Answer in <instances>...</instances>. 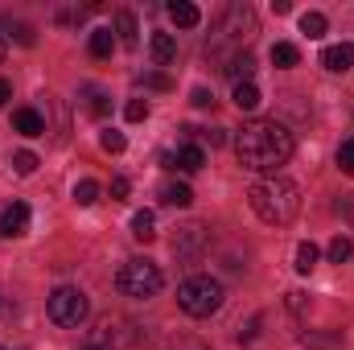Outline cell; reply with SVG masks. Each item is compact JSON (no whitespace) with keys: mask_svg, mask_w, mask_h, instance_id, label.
I'll list each match as a JSON object with an SVG mask.
<instances>
[{"mask_svg":"<svg viewBox=\"0 0 354 350\" xmlns=\"http://www.w3.org/2000/svg\"><path fill=\"white\" fill-rule=\"evenodd\" d=\"M12 128H17L21 136H41V132H46V120H41L37 107H17V111H12Z\"/></svg>","mask_w":354,"mask_h":350,"instance_id":"cell-11","label":"cell"},{"mask_svg":"<svg viewBox=\"0 0 354 350\" xmlns=\"http://www.w3.org/2000/svg\"><path fill=\"white\" fill-rule=\"evenodd\" d=\"M12 33H17V42H21V46H33V42H37L29 25H12Z\"/></svg>","mask_w":354,"mask_h":350,"instance_id":"cell-35","label":"cell"},{"mask_svg":"<svg viewBox=\"0 0 354 350\" xmlns=\"http://www.w3.org/2000/svg\"><path fill=\"white\" fill-rule=\"evenodd\" d=\"M248 202L260 214V223H268V227H288L297 219V210H301V190L288 177H264V181L252 185Z\"/></svg>","mask_w":354,"mask_h":350,"instance_id":"cell-2","label":"cell"},{"mask_svg":"<svg viewBox=\"0 0 354 350\" xmlns=\"http://www.w3.org/2000/svg\"><path fill=\"white\" fill-rule=\"evenodd\" d=\"M301 342H305V347H313V350H334V342H330V338H317V334H305Z\"/></svg>","mask_w":354,"mask_h":350,"instance_id":"cell-34","label":"cell"},{"mask_svg":"<svg viewBox=\"0 0 354 350\" xmlns=\"http://www.w3.org/2000/svg\"><path fill=\"white\" fill-rule=\"evenodd\" d=\"M149 54H153V62H157V66H169V62L177 58V37H174V33H153Z\"/></svg>","mask_w":354,"mask_h":350,"instance_id":"cell-12","label":"cell"},{"mask_svg":"<svg viewBox=\"0 0 354 350\" xmlns=\"http://www.w3.org/2000/svg\"><path fill=\"white\" fill-rule=\"evenodd\" d=\"M161 284H165L161 268H157L153 260H145V256L120 264V272H115V288H120L124 297H132V301H149V297H157Z\"/></svg>","mask_w":354,"mask_h":350,"instance_id":"cell-3","label":"cell"},{"mask_svg":"<svg viewBox=\"0 0 354 350\" xmlns=\"http://www.w3.org/2000/svg\"><path fill=\"white\" fill-rule=\"evenodd\" d=\"M128 190H132L128 177H115V181H111V198H128Z\"/></svg>","mask_w":354,"mask_h":350,"instance_id":"cell-36","label":"cell"},{"mask_svg":"<svg viewBox=\"0 0 354 350\" xmlns=\"http://www.w3.org/2000/svg\"><path fill=\"white\" fill-rule=\"evenodd\" d=\"M87 313H91V305H87V293H83V288L62 284V288L50 293V322H54V326L75 330V326L87 322Z\"/></svg>","mask_w":354,"mask_h":350,"instance_id":"cell-5","label":"cell"},{"mask_svg":"<svg viewBox=\"0 0 354 350\" xmlns=\"http://www.w3.org/2000/svg\"><path fill=\"white\" fill-rule=\"evenodd\" d=\"M115 29H120V46H124V50H136V42H140V37H136V17H132L128 8H120V12H115Z\"/></svg>","mask_w":354,"mask_h":350,"instance_id":"cell-15","label":"cell"},{"mask_svg":"<svg viewBox=\"0 0 354 350\" xmlns=\"http://www.w3.org/2000/svg\"><path fill=\"white\" fill-rule=\"evenodd\" d=\"M288 309L301 313V309H305V293H288Z\"/></svg>","mask_w":354,"mask_h":350,"instance_id":"cell-37","label":"cell"},{"mask_svg":"<svg viewBox=\"0 0 354 350\" xmlns=\"http://www.w3.org/2000/svg\"><path fill=\"white\" fill-rule=\"evenodd\" d=\"M83 107H87L91 116H107V111H111V99L99 87H83Z\"/></svg>","mask_w":354,"mask_h":350,"instance_id":"cell-21","label":"cell"},{"mask_svg":"<svg viewBox=\"0 0 354 350\" xmlns=\"http://www.w3.org/2000/svg\"><path fill=\"white\" fill-rule=\"evenodd\" d=\"M132 235H136L140 243H153V239H157V219H153V210H136V214H132Z\"/></svg>","mask_w":354,"mask_h":350,"instance_id":"cell-17","label":"cell"},{"mask_svg":"<svg viewBox=\"0 0 354 350\" xmlns=\"http://www.w3.org/2000/svg\"><path fill=\"white\" fill-rule=\"evenodd\" d=\"M218 33L227 42H248L256 33V8L252 4H227V12L218 21Z\"/></svg>","mask_w":354,"mask_h":350,"instance_id":"cell-6","label":"cell"},{"mask_svg":"<svg viewBox=\"0 0 354 350\" xmlns=\"http://www.w3.org/2000/svg\"><path fill=\"white\" fill-rule=\"evenodd\" d=\"M288 8H292V4H288V0H272V12H276V17H284V12H288Z\"/></svg>","mask_w":354,"mask_h":350,"instance_id":"cell-39","label":"cell"},{"mask_svg":"<svg viewBox=\"0 0 354 350\" xmlns=\"http://www.w3.org/2000/svg\"><path fill=\"white\" fill-rule=\"evenodd\" d=\"M202 243H206V231H202L198 223H189V227H181V231L174 235V256L177 260H185V256H194Z\"/></svg>","mask_w":354,"mask_h":350,"instance_id":"cell-10","label":"cell"},{"mask_svg":"<svg viewBox=\"0 0 354 350\" xmlns=\"http://www.w3.org/2000/svg\"><path fill=\"white\" fill-rule=\"evenodd\" d=\"M317 256H322V252H317L313 243H301V248H297V272H313V268H317Z\"/></svg>","mask_w":354,"mask_h":350,"instance_id":"cell-24","label":"cell"},{"mask_svg":"<svg viewBox=\"0 0 354 350\" xmlns=\"http://www.w3.org/2000/svg\"><path fill=\"white\" fill-rule=\"evenodd\" d=\"M338 169H342L346 177H354V136L342 140V149H338Z\"/></svg>","mask_w":354,"mask_h":350,"instance_id":"cell-28","label":"cell"},{"mask_svg":"<svg viewBox=\"0 0 354 350\" xmlns=\"http://www.w3.org/2000/svg\"><path fill=\"white\" fill-rule=\"evenodd\" d=\"M322 66H326V71H334V75H346V71L354 66V46H351V42L326 46V50H322Z\"/></svg>","mask_w":354,"mask_h":350,"instance_id":"cell-9","label":"cell"},{"mask_svg":"<svg viewBox=\"0 0 354 350\" xmlns=\"http://www.w3.org/2000/svg\"><path fill=\"white\" fill-rule=\"evenodd\" d=\"M29 231V206L25 202H12L4 214H0V235L4 239H17V235H25Z\"/></svg>","mask_w":354,"mask_h":350,"instance_id":"cell-8","label":"cell"},{"mask_svg":"<svg viewBox=\"0 0 354 350\" xmlns=\"http://www.w3.org/2000/svg\"><path fill=\"white\" fill-rule=\"evenodd\" d=\"M231 99H235L239 111H256V107H260V91H256V83H235Z\"/></svg>","mask_w":354,"mask_h":350,"instance_id":"cell-19","label":"cell"},{"mask_svg":"<svg viewBox=\"0 0 354 350\" xmlns=\"http://www.w3.org/2000/svg\"><path fill=\"white\" fill-rule=\"evenodd\" d=\"M79 350H115V326H111V322H99L87 338H83Z\"/></svg>","mask_w":354,"mask_h":350,"instance_id":"cell-13","label":"cell"},{"mask_svg":"<svg viewBox=\"0 0 354 350\" xmlns=\"http://www.w3.org/2000/svg\"><path fill=\"white\" fill-rule=\"evenodd\" d=\"M75 202H79V206H95V202H99V181L83 177V181L75 185Z\"/></svg>","mask_w":354,"mask_h":350,"instance_id":"cell-23","label":"cell"},{"mask_svg":"<svg viewBox=\"0 0 354 350\" xmlns=\"http://www.w3.org/2000/svg\"><path fill=\"white\" fill-rule=\"evenodd\" d=\"M252 71H256V62H252V54H243V58H231L227 79L231 83H252Z\"/></svg>","mask_w":354,"mask_h":350,"instance_id":"cell-22","label":"cell"},{"mask_svg":"<svg viewBox=\"0 0 354 350\" xmlns=\"http://www.w3.org/2000/svg\"><path fill=\"white\" fill-rule=\"evenodd\" d=\"M8 95H12V83H8V79H0V107L8 103Z\"/></svg>","mask_w":354,"mask_h":350,"instance_id":"cell-38","label":"cell"},{"mask_svg":"<svg viewBox=\"0 0 354 350\" xmlns=\"http://www.w3.org/2000/svg\"><path fill=\"white\" fill-rule=\"evenodd\" d=\"M268 58H272V66L288 71V66H297V62H301V50H297L292 42H276V46L268 50Z\"/></svg>","mask_w":354,"mask_h":350,"instance_id":"cell-16","label":"cell"},{"mask_svg":"<svg viewBox=\"0 0 354 350\" xmlns=\"http://www.w3.org/2000/svg\"><path fill=\"white\" fill-rule=\"evenodd\" d=\"M177 305L189 313V317H210L218 313L223 305V284L214 276H189L181 288H177Z\"/></svg>","mask_w":354,"mask_h":350,"instance_id":"cell-4","label":"cell"},{"mask_svg":"<svg viewBox=\"0 0 354 350\" xmlns=\"http://www.w3.org/2000/svg\"><path fill=\"white\" fill-rule=\"evenodd\" d=\"M169 21H174L177 29H194V25L202 21V12H198V4H189V0H174V4H169Z\"/></svg>","mask_w":354,"mask_h":350,"instance_id":"cell-14","label":"cell"},{"mask_svg":"<svg viewBox=\"0 0 354 350\" xmlns=\"http://www.w3.org/2000/svg\"><path fill=\"white\" fill-rule=\"evenodd\" d=\"M0 62H4V42H0Z\"/></svg>","mask_w":354,"mask_h":350,"instance_id":"cell-40","label":"cell"},{"mask_svg":"<svg viewBox=\"0 0 354 350\" xmlns=\"http://www.w3.org/2000/svg\"><path fill=\"white\" fill-rule=\"evenodd\" d=\"M161 202H169V206H189V202H194V190H189L185 181H165V185H161Z\"/></svg>","mask_w":354,"mask_h":350,"instance_id":"cell-18","label":"cell"},{"mask_svg":"<svg viewBox=\"0 0 354 350\" xmlns=\"http://www.w3.org/2000/svg\"><path fill=\"white\" fill-rule=\"evenodd\" d=\"M292 149H297L292 132L284 124H276V120H252L235 136V157L252 174H276L280 165H288Z\"/></svg>","mask_w":354,"mask_h":350,"instance_id":"cell-1","label":"cell"},{"mask_svg":"<svg viewBox=\"0 0 354 350\" xmlns=\"http://www.w3.org/2000/svg\"><path fill=\"white\" fill-rule=\"evenodd\" d=\"M12 169H17L21 177H29L33 169H37V157H33L29 149H21V153H12Z\"/></svg>","mask_w":354,"mask_h":350,"instance_id":"cell-27","label":"cell"},{"mask_svg":"<svg viewBox=\"0 0 354 350\" xmlns=\"http://www.w3.org/2000/svg\"><path fill=\"white\" fill-rule=\"evenodd\" d=\"M140 83L153 91H174V79L169 75H161V71H149V75H140Z\"/></svg>","mask_w":354,"mask_h":350,"instance_id":"cell-29","label":"cell"},{"mask_svg":"<svg viewBox=\"0 0 354 350\" xmlns=\"http://www.w3.org/2000/svg\"><path fill=\"white\" fill-rule=\"evenodd\" d=\"M169 350H210V347L198 342V338H177V342H169Z\"/></svg>","mask_w":354,"mask_h":350,"instance_id":"cell-32","label":"cell"},{"mask_svg":"<svg viewBox=\"0 0 354 350\" xmlns=\"http://www.w3.org/2000/svg\"><path fill=\"white\" fill-rule=\"evenodd\" d=\"M124 116H128V120H132V124H140V120H145V116H149V103H145V99H132V103H128V107H124Z\"/></svg>","mask_w":354,"mask_h":350,"instance_id":"cell-31","label":"cell"},{"mask_svg":"<svg viewBox=\"0 0 354 350\" xmlns=\"http://www.w3.org/2000/svg\"><path fill=\"white\" fill-rule=\"evenodd\" d=\"M99 145H103V153H124V132H115V128H103V136H99Z\"/></svg>","mask_w":354,"mask_h":350,"instance_id":"cell-26","label":"cell"},{"mask_svg":"<svg viewBox=\"0 0 354 350\" xmlns=\"http://www.w3.org/2000/svg\"><path fill=\"white\" fill-rule=\"evenodd\" d=\"M330 260H334V264L351 260V239H346V235H338V239L330 243Z\"/></svg>","mask_w":354,"mask_h":350,"instance_id":"cell-30","label":"cell"},{"mask_svg":"<svg viewBox=\"0 0 354 350\" xmlns=\"http://www.w3.org/2000/svg\"><path fill=\"white\" fill-rule=\"evenodd\" d=\"M161 161H165V169H181V174H198V169L206 165V153H202V145H181V149H177V157H174V153H165Z\"/></svg>","mask_w":354,"mask_h":350,"instance_id":"cell-7","label":"cell"},{"mask_svg":"<svg viewBox=\"0 0 354 350\" xmlns=\"http://www.w3.org/2000/svg\"><path fill=\"white\" fill-rule=\"evenodd\" d=\"M115 50V33L111 29H91V54L95 58H111Z\"/></svg>","mask_w":354,"mask_h":350,"instance_id":"cell-20","label":"cell"},{"mask_svg":"<svg viewBox=\"0 0 354 350\" xmlns=\"http://www.w3.org/2000/svg\"><path fill=\"white\" fill-rule=\"evenodd\" d=\"M301 33L322 37V33H326V17H322V12H305V17H301Z\"/></svg>","mask_w":354,"mask_h":350,"instance_id":"cell-25","label":"cell"},{"mask_svg":"<svg viewBox=\"0 0 354 350\" xmlns=\"http://www.w3.org/2000/svg\"><path fill=\"white\" fill-rule=\"evenodd\" d=\"M189 103H194V107H210V103H214V95H210L206 87H194V99H189Z\"/></svg>","mask_w":354,"mask_h":350,"instance_id":"cell-33","label":"cell"}]
</instances>
